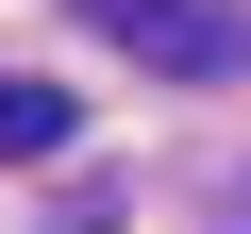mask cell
Here are the masks:
<instances>
[{
  "label": "cell",
  "instance_id": "cell-2",
  "mask_svg": "<svg viewBox=\"0 0 251 234\" xmlns=\"http://www.w3.org/2000/svg\"><path fill=\"white\" fill-rule=\"evenodd\" d=\"M67 151V84H0V167H50Z\"/></svg>",
  "mask_w": 251,
  "mask_h": 234
},
{
  "label": "cell",
  "instance_id": "cell-1",
  "mask_svg": "<svg viewBox=\"0 0 251 234\" xmlns=\"http://www.w3.org/2000/svg\"><path fill=\"white\" fill-rule=\"evenodd\" d=\"M84 17L134 67H168V84H234L251 67V0H84Z\"/></svg>",
  "mask_w": 251,
  "mask_h": 234
}]
</instances>
